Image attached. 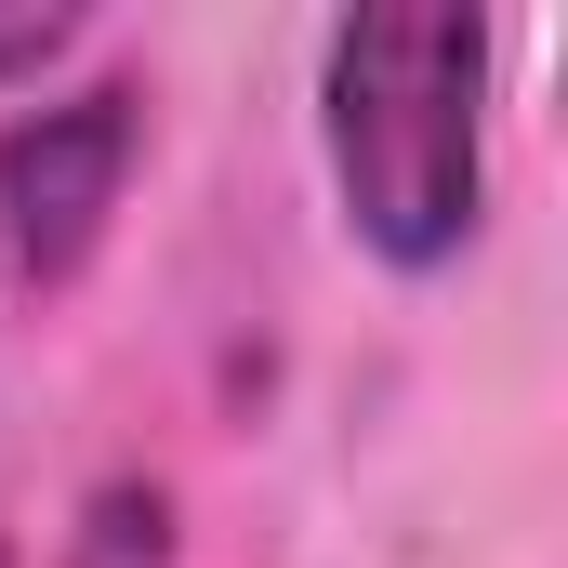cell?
<instances>
[{"label":"cell","mask_w":568,"mask_h":568,"mask_svg":"<svg viewBox=\"0 0 568 568\" xmlns=\"http://www.w3.org/2000/svg\"><path fill=\"white\" fill-rule=\"evenodd\" d=\"M67 40H80V13H67V0H13V13H0V80H40Z\"/></svg>","instance_id":"cell-3"},{"label":"cell","mask_w":568,"mask_h":568,"mask_svg":"<svg viewBox=\"0 0 568 568\" xmlns=\"http://www.w3.org/2000/svg\"><path fill=\"white\" fill-rule=\"evenodd\" d=\"M331 185L384 265H449L489 199V27L476 13H344L331 27Z\"/></svg>","instance_id":"cell-1"},{"label":"cell","mask_w":568,"mask_h":568,"mask_svg":"<svg viewBox=\"0 0 568 568\" xmlns=\"http://www.w3.org/2000/svg\"><path fill=\"white\" fill-rule=\"evenodd\" d=\"M145 145V80H80V93H40L0 120V239H13V278L67 291L93 265L120 185H133Z\"/></svg>","instance_id":"cell-2"}]
</instances>
